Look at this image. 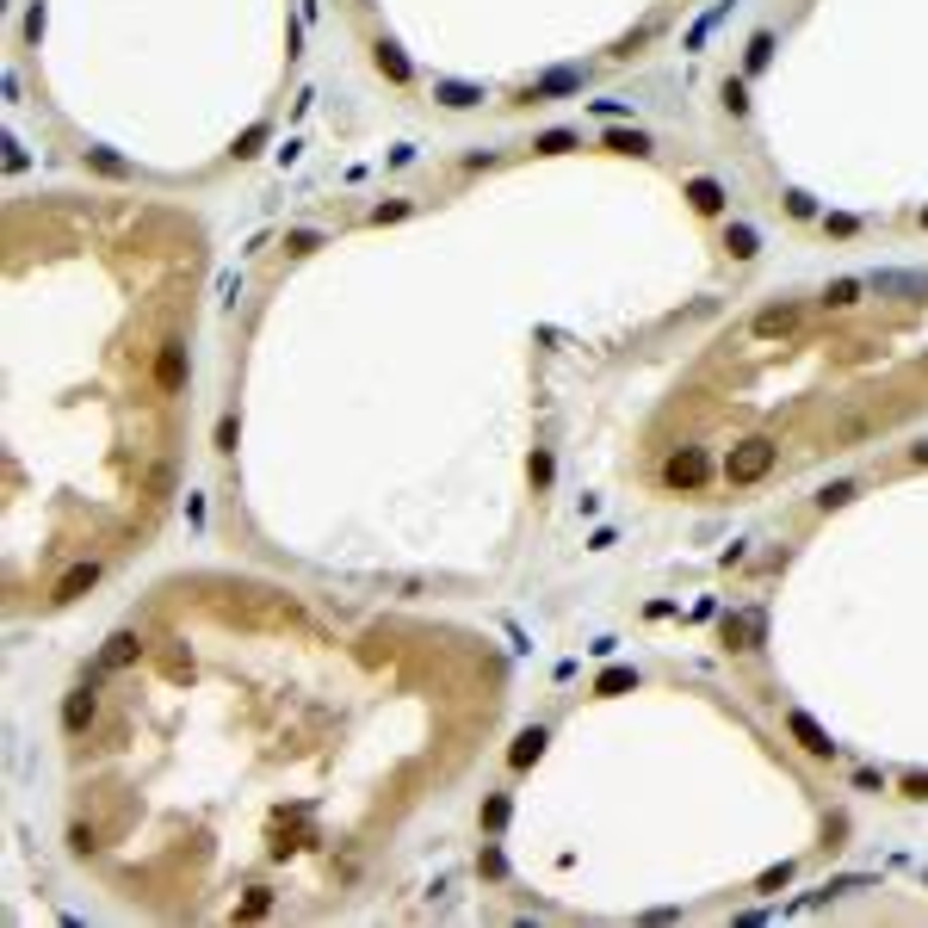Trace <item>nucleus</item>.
<instances>
[{"label": "nucleus", "mask_w": 928, "mask_h": 928, "mask_svg": "<svg viewBox=\"0 0 928 928\" xmlns=\"http://www.w3.org/2000/svg\"><path fill=\"white\" fill-rule=\"evenodd\" d=\"M774 471V446L768 440H743V446H730V458H724V477L730 483H762Z\"/></svg>", "instance_id": "obj_1"}, {"label": "nucleus", "mask_w": 928, "mask_h": 928, "mask_svg": "<svg viewBox=\"0 0 928 928\" xmlns=\"http://www.w3.org/2000/svg\"><path fill=\"white\" fill-rule=\"evenodd\" d=\"M663 483H668V489H699V483H706V452L681 446V452L663 464Z\"/></svg>", "instance_id": "obj_2"}, {"label": "nucleus", "mask_w": 928, "mask_h": 928, "mask_svg": "<svg viewBox=\"0 0 928 928\" xmlns=\"http://www.w3.org/2000/svg\"><path fill=\"white\" fill-rule=\"evenodd\" d=\"M155 378H161V391H167V397H180V391H186V347H180V341H167V347H161Z\"/></svg>", "instance_id": "obj_3"}, {"label": "nucleus", "mask_w": 928, "mask_h": 928, "mask_svg": "<svg viewBox=\"0 0 928 928\" xmlns=\"http://www.w3.org/2000/svg\"><path fill=\"white\" fill-rule=\"evenodd\" d=\"M793 328H798V303H768V310L755 316V335H768V341H774V335H793Z\"/></svg>", "instance_id": "obj_4"}, {"label": "nucleus", "mask_w": 928, "mask_h": 928, "mask_svg": "<svg viewBox=\"0 0 928 928\" xmlns=\"http://www.w3.org/2000/svg\"><path fill=\"white\" fill-rule=\"evenodd\" d=\"M93 712H100V699H93V687L81 681V687L69 693V706H62V718H69V730H87V724H93Z\"/></svg>", "instance_id": "obj_5"}, {"label": "nucleus", "mask_w": 928, "mask_h": 928, "mask_svg": "<svg viewBox=\"0 0 928 928\" xmlns=\"http://www.w3.org/2000/svg\"><path fill=\"white\" fill-rule=\"evenodd\" d=\"M93 582H100V563H75V569L56 582V601H75V594H87Z\"/></svg>", "instance_id": "obj_6"}, {"label": "nucleus", "mask_w": 928, "mask_h": 928, "mask_svg": "<svg viewBox=\"0 0 928 928\" xmlns=\"http://www.w3.org/2000/svg\"><path fill=\"white\" fill-rule=\"evenodd\" d=\"M563 87H582V75L576 69H563V75H545V81H532L527 100H545V93H563Z\"/></svg>", "instance_id": "obj_7"}, {"label": "nucleus", "mask_w": 928, "mask_h": 928, "mask_svg": "<svg viewBox=\"0 0 928 928\" xmlns=\"http://www.w3.org/2000/svg\"><path fill=\"white\" fill-rule=\"evenodd\" d=\"M793 730L804 737V749H811V755H829V737H823V730H817V724H811L804 712H793Z\"/></svg>", "instance_id": "obj_8"}, {"label": "nucleus", "mask_w": 928, "mask_h": 928, "mask_svg": "<svg viewBox=\"0 0 928 928\" xmlns=\"http://www.w3.org/2000/svg\"><path fill=\"white\" fill-rule=\"evenodd\" d=\"M755 632H762V619H755V613H737V619H724V638H730V644H749Z\"/></svg>", "instance_id": "obj_9"}, {"label": "nucleus", "mask_w": 928, "mask_h": 928, "mask_svg": "<svg viewBox=\"0 0 928 928\" xmlns=\"http://www.w3.org/2000/svg\"><path fill=\"white\" fill-rule=\"evenodd\" d=\"M136 657V638L131 632H118V638H112V650H106V663H131Z\"/></svg>", "instance_id": "obj_10"}, {"label": "nucleus", "mask_w": 928, "mask_h": 928, "mask_svg": "<svg viewBox=\"0 0 928 928\" xmlns=\"http://www.w3.org/2000/svg\"><path fill=\"white\" fill-rule=\"evenodd\" d=\"M730 254H743V261H749V254H755V230H743V223H737V230H730Z\"/></svg>", "instance_id": "obj_11"}, {"label": "nucleus", "mask_w": 928, "mask_h": 928, "mask_svg": "<svg viewBox=\"0 0 928 928\" xmlns=\"http://www.w3.org/2000/svg\"><path fill=\"white\" fill-rule=\"evenodd\" d=\"M854 291H860V285H854V278H835V285H829V291H823V303H854Z\"/></svg>", "instance_id": "obj_12"}, {"label": "nucleus", "mask_w": 928, "mask_h": 928, "mask_svg": "<svg viewBox=\"0 0 928 928\" xmlns=\"http://www.w3.org/2000/svg\"><path fill=\"white\" fill-rule=\"evenodd\" d=\"M538 743H545V737H538V730H527V737H520V743H514V762H520V768H527L532 755H538Z\"/></svg>", "instance_id": "obj_13"}, {"label": "nucleus", "mask_w": 928, "mask_h": 928, "mask_svg": "<svg viewBox=\"0 0 928 928\" xmlns=\"http://www.w3.org/2000/svg\"><path fill=\"white\" fill-rule=\"evenodd\" d=\"M693 205H699V211H718V186L699 180V186H693Z\"/></svg>", "instance_id": "obj_14"}, {"label": "nucleus", "mask_w": 928, "mask_h": 928, "mask_svg": "<svg viewBox=\"0 0 928 928\" xmlns=\"http://www.w3.org/2000/svg\"><path fill=\"white\" fill-rule=\"evenodd\" d=\"M378 62H384V69H391V75H397V81H402V75H408V62H402L397 50H378Z\"/></svg>", "instance_id": "obj_15"}]
</instances>
